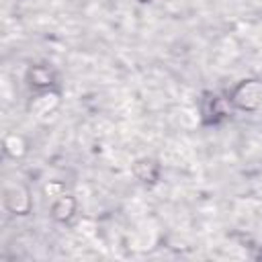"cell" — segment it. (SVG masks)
<instances>
[{
    "label": "cell",
    "instance_id": "cell-1",
    "mask_svg": "<svg viewBox=\"0 0 262 262\" xmlns=\"http://www.w3.org/2000/svg\"><path fill=\"white\" fill-rule=\"evenodd\" d=\"M233 102L235 106L244 111H256L262 104V82L258 80H246L233 90Z\"/></svg>",
    "mask_w": 262,
    "mask_h": 262
},
{
    "label": "cell",
    "instance_id": "cell-2",
    "mask_svg": "<svg viewBox=\"0 0 262 262\" xmlns=\"http://www.w3.org/2000/svg\"><path fill=\"white\" fill-rule=\"evenodd\" d=\"M4 207L14 215H27L31 211V194L23 184L4 186Z\"/></svg>",
    "mask_w": 262,
    "mask_h": 262
},
{
    "label": "cell",
    "instance_id": "cell-3",
    "mask_svg": "<svg viewBox=\"0 0 262 262\" xmlns=\"http://www.w3.org/2000/svg\"><path fill=\"white\" fill-rule=\"evenodd\" d=\"M57 104H59V94L53 92V90H45V92L37 94V96L31 100L29 111H31L35 117H45V115H49L51 111H55Z\"/></svg>",
    "mask_w": 262,
    "mask_h": 262
},
{
    "label": "cell",
    "instance_id": "cell-4",
    "mask_svg": "<svg viewBox=\"0 0 262 262\" xmlns=\"http://www.w3.org/2000/svg\"><path fill=\"white\" fill-rule=\"evenodd\" d=\"M74 211H76V201H74V196H70V194H59V196L53 201V205H51V215H53L55 219H59V221L70 219V217L74 215Z\"/></svg>",
    "mask_w": 262,
    "mask_h": 262
},
{
    "label": "cell",
    "instance_id": "cell-5",
    "mask_svg": "<svg viewBox=\"0 0 262 262\" xmlns=\"http://www.w3.org/2000/svg\"><path fill=\"white\" fill-rule=\"evenodd\" d=\"M25 139L20 137V135H8L6 139H4V149H6V154L8 156H12V158H16V156H23L25 154Z\"/></svg>",
    "mask_w": 262,
    "mask_h": 262
},
{
    "label": "cell",
    "instance_id": "cell-6",
    "mask_svg": "<svg viewBox=\"0 0 262 262\" xmlns=\"http://www.w3.org/2000/svg\"><path fill=\"white\" fill-rule=\"evenodd\" d=\"M53 80V74L49 72V68H43V66H37L31 70V84L35 86H49Z\"/></svg>",
    "mask_w": 262,
    "mask_h": 262
}]
</instances>
